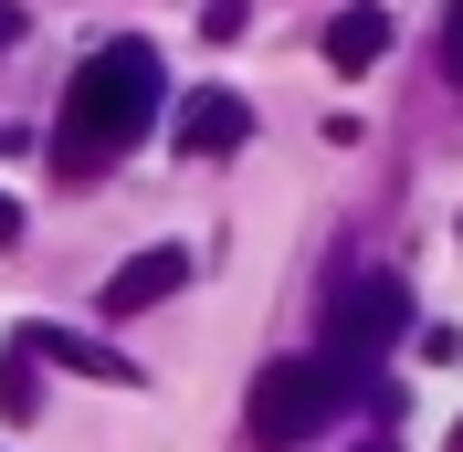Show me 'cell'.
Segmentation results:
<instances>
[{"label": "cell", "mask_w": 463, "mask_h": 452, "mask_svg": "<svg viewBox=\"0 0 463 452\" xmlns=\"http://www.w3.org/2000/svg\"><path fill=\"white\" fill-rule=\"evenodd\" d=\"M158 95H169V74H158L147 42H95V53L74 63V85H63L53 169H63V179H106L116 158L158 127Z\"/></svg>", "instance_id": "obj_1"}, {"label": "cell", "mask_w": 463, "mask_h": 452, "mask_svg": "<svg viewBox=\"0 0 463 452\" xmlns=\"http://www.w3.org/2000/svg\"><path fill=\"white\" fill-rule=\"evenodd\" d=\"M347 400H358V358H274L242 400V431L263 452H285V442H317Z\"/></svg>", "instance_id": "obj_2"}, {"label": "cell", "mask_w": 463, "mask_h": 452, "mask_svg": "<svg viewBox=\"0 0 463 452\" xmlns=\"http://www.w3.org/2000/svg\"><path fill=\"white\" fill-rule=\"evenodd\" d=\"M421 315H411V284L401 274H347L337 284V306H326V358H358L369 368L379 347H401Z\"/></svg>", "instance_id": "obj_3"}, {"label": "cell", "mask_w": 463, "mask_h": 452, "mask_svg": "<svg viewBox=\"0 0 463 452\" xmlns=\"http://www.w3.org/2000/svg\"><path fill=\"white\" fill-rule=\"evenodd\" d=\"M179 284H190V242H147V253H127V263L106 274L95 306H106V315H147V306H169Z\"/></svg>", "instance_id": "obj_4"}, {"label": "cell", "mask_w": 463, "mask_h": 452, "mask_svg": "<svg viewBox=\"0 0 463 452\" xmlns=\"http://www.w3.org/2000/svg\"><path fill=\"white\" fill-rule=\"evenodd\" d=\"M169 137H179V158H232V147L253 137V106H242L232 85H201L190 106H179V127H169Z\"/></svg>", "instance_id": "obj_5"}, {"label": "cell", "mask_w": 463, "mask_h": 452, "mask_svg": "<svg viewBox=\"0 0 463 452\" xmlns=\"http://www.w3.org/2000/svg\"><path fill=\"white\" fill-rule=\"evenodd\" d=\"M22 358H53V368H74V379H106V390H137V358L127 347H106V337H74V326H22Z\"/></svg>", "instance_id": "obj_6"}, {"label": "cell", "mask_w": 463, "mask_h": 452, "mask_svg": "<svg viewBox=\"0 0 463 452\" xmlns=\"http://www.w3.org/2000/svg\"><path fill=\"white\" fill-rule=\"evenodd\" d=\"M379 53H390V11H379V0H347L337 22H326V63H337V74H369Z\"/></svg>", "instance_id": "obj_7"}, {"label": "cell", "mask_w": 463, "mask_h": 452, "mask_svg": "<svg viewBox=\"0 0 463 452\" xmlns=\"http://www.w3.org/2000/svg\"><path fill=\"white\" fill-rule=\"evenodd\" d=\"M32 400H43V390H32V358L11 347V368H0V410H11V421H32Z\"/></svg>", "instance_id": "obj_8"}, {"label": "cell", "mask_w": 463, "mask_h": 452, "mask_svg": "<svg viewBox=\"0 0 463 452\" xmlns=\"http://www.w3.org/2000/svg\"><path fill=\"white\" fill-rule=\"evenodd\" d=\"M442 85H463V0H442Z\"/></svg>", "instance_id": "obj_9"}, {"label": "cell", "mask_w": 463, "mask_h": 452, "mask_svg": "<svg viewBox=\"0 0 463 452\" xmlns=\"http://www.w3.org/2000/svg\"><path fill=\"white\" fill-rule=\"evenodd\" d=\"M242 22H253V0H211V11H201V32H211V42H232Z\"/></svg>", "instance_id": "obj_10"}, {"label": "cell", "mask_w": 463, "mask_h": 452, "mask_svg": "<svg viewBox=\"0 0 463 452\" xmlns=\"http://www.w3.org/2000/svg\"><path fill=\"white\" fill-rule=\"evenodd\" d=\"M0 242H22V200L11 190H0Z\"/></svg>", "instance_id": "obj_11"}, {"label": "cell", "mask_w": 463, "mask_h": 452, "mask_svg": "<svg viewBox=\"0 0 463 452\" xmlns=\"http://www.w3.org/2000/svg\"><path fill=\"white\" fill-rule=\"evenodd\" d=\"M11 42H22V11H0V53H11Z\"/></svg>", "instance_id": "obj_12"}, {"label": "cell", "mask_w": 463, "mask_h": 452, "mask_svg": "<svg viewBox=\"0 0 463 452\" xmlns=\"http://www.w3.org/2000/svg\"><path fill=\"white\" fill-rule=\"evenodd\" d=\"M358 452H401V442H390V431H369V442H358Z\"/></svg>", "instance_id": "obj_13"}, {"label": "cell", "mask_w": 463, "mask_h": 452, "mask_svg": "<svg viewBox=\"0 0 463 452\" xmlns=\"http://www.w3.org/2000/svg\"><path fill=\"white\" fill-rule=\"evenodd\" d=\"M442 452H463V421H453V442H442Z\"/></svg>", "instance_id": "obj_14"}]
</instances>
